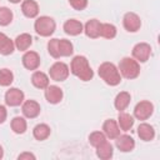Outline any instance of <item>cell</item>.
I'll return each mask as SVG.
<instances>
[{
    "label": "cell",
    "instance_id": "cell-1",
    "mask_svg": "<svg viewBox=\"0 0 160 160\" xmlns=\"http://www.w3.org/2000/svg\"><path fill=\"white\" fill-rule=\"evenodd\" d=\"M70 72L81 81H90L94 78V71L89 64V60L84 55H76L70 64Z\"/></svg>",
    "mask_w": 160,
    "mask_h": 160
},
{
    "label": "cell",
    "instance_id": "cell-2",
    "mask_svg": "<svg viewBox=\"0 0 160 160\" xmlns=\"http://www.w3.org/2000/svg\"><path fill=\"white\" fill-rule=\"evenodd\" d=\"M98 74L101 80L109 86H116L121 82V75L115 64L110 61H104L99 65Z\"/></svg>",
    "mask_w": 160,
    "mask_h": 160
},
{
    "label": "cell",
    "instance_id": "cell-3",
    "mask_svg": "<svg viewBox=\"0 0 160 160\" xmlns=\"http://www.w3.org/2000/svg\"><path fill=\"white\" fill-rule=\"evenodd\" d=\"M118 70H119L121 78H125L128 80H132L140 75V62H138L134 58L125 56L120 60Z\"/></svg>",
    "mask_w": 160,
    "mask_h": 160
},
{
    "label": "cell",
    "instance_id": "cell-4",
    "mask_svg": "<svg viewBox=\"0 0 160 160\" xmlns=\"http://www.w3.org/2000/svg\"><path fill=\"white\" fill-rule=\"evenodd\" d=\"M34 29L39 36L49 38L54 34V31L56 29V22L52 18H50L48 15H42V16L36 18V20L34 22Z\"/></svg>",
    "mask_w": 160,
    "mask_h": 160
},
{
    "label": "cell",
    "instance_id": "cell-5",
    "mask_svg": "<svg viewBox=\"0 0 160 160\" xmlns=\"http://www.w3.org/2000/svg\"><path fill=\"white\" fill-rule=\"evenodd\" d=\"M69 74H70V69L62 61L54 62L50 66V69H49V76H50V79L54 80V81H58V82L65 81L69 78Z\"/></svg>",
    "mask_w": 160,
    "mask_h": 160
},
{
    "label": "cell",
    "instance_id": "cell-6",
    "mask_svg": "<svg viewBox=\"0 0 160 160\" xmlns=\"http://www.w3.org/2000/svg\"><path fill=\"white\" fill-rule=\"evenodd\" d=\"M152 114H154V105L148 100H142L138 102L134 108V118L138 120L141 121L148 120Z\"/></svg>",
    "mask_w": 160,
    "mask_h": 160
},
{
    "label": "cell",
    "instance_id": "cell-7",
    "mask_svg": "<svg viewBox=\"0 0 160 160\" xmlns=\"http://www.w3.org/2000/svg\"><path fill=\"white\" fill-rule=\"evenodd\" d=\"M4 100H5V104L10 108H16V106H20L24 100H25V95L22 92V90L18 89V88H10L6 92H5V96H4Z\"/></svg>",
    "mask_w": 160,
    "mask_h": 160
},
{
    "label": "cell",
    "instance_id": "cell-8",
    "mask_svg": "<svg viewBox=\"0 0 160 160\" xmlns=\"http://www.w3.org/2000/svg\"><path fill=\"white\" fill-rule=\"evenodd\" d=\"M131 54L138 62H146L151 55V46L148 42H138L132 48Z\"/></svg>",
    "mask_w": 160,
    "mask_h": 160
},
{
    "label": "cell",
    "instance_id": "cell-9",
    "mask_svg": "<svg viewBox=\"0 0 160 160\" xmlns=\"http://www.w3.org/2000/svg\"><path fill=\"white\" fill-rule=\"evenodd\" d=\"M122 25L124 29L129 32H136L141 28V19L135 12H126L122 18Z\"/></svg>",
    "mask_w": 160,
    "mask_h": 160
},
{
    "label": "cell",
    "instance_id": "cell-10",
    "mask_svg": "<svg viewBox=\"0 0 160 160\" xmlns=\"http://www.w3.org/2000/svg\"><path fill=\"white\" fill-rule=\"evenodd\" d=\"M21 61H22L24 68L28 69V70H31V71L38 70V68L40 66V62H41L40 55L36 51H32V50L25 51L22 58H21Z\"/></svg>",
    "mask_w": 160,
    "mask_h": 160
},
{
    "label": "cell",
    "instance_id": "cell-11",
    "mask_svg": "<svg viewBox=\"0 0 160 160\" xmlns=\"http://www.w3.org/2000/svg\"><path fill=\"white\" fill-rule=\"evenodd\" d=\"M21 111L24 118L35 119L40 115L41 108H40V104L35 100H24V102L21 104Z\"/></svg>",
    "mask_w": 160,
    "mask_h": 160
},
{
    "label": "cell",
    "instance_id": "cell-12",
    "mask_svg": "<svg viewBox=\"0 0 160 160\" xmlns=\"http://www.w3.org/2000/svg\"><path fill=\"white\" fill-rule=\"evenodd\" d=\"M44 90H45L44 95H45L46 101L50 102V104H52V105L59 104L62 100V98H64L62 89L60 86H58V85H50L49 84L48 88H45Z\"/></svg>",
    "mask_w": 160,
    "mask_h": 160
},
{
    "label": "cell",
    "instance_id": "cell-13",
    "mask_svg": "<svg viewBox=\"0 0 160 160\" xmlns=\"http://www.w3.org/2000/svg\"><path fill=\"white\" fill-rule=\"evenodd\" d=\"M115 145L121 152H130L135 148V140L128 134H120L115 139Z\"/></svg>",
    "mask_w": 160,
    "mask_h": 160
},
{
    "label": "cell",
    "instance_id": "cell-14",
    "mask_svg": "<svg viewBox=\"0 0 160 160\" xmlns=\"http://www.w3.org/2000/svg\"><path fill=\"white\" fill-rule=\"evenodd\" d=\"M120 128L118 125V122L114 119H108L104 121L102 124V132L105 134L106 139L110 140H115L119 135H120Z\"/></svg>",
    "mask_w": 160,
    "mask_h": 160
},
{
    "label": "cell",
    "instance_id": "cell-15",
    "mask_svg": "<svg viewBox=\"0 0 160 160\" xmlns=\"http://www.w3.org/2000/svg\"><path fill=\"white\" fill-rule=\"evenodd\" d=\"M65 34L70 35V36H78L80 35L81 32H84V25L76 20V19H69L64 22V26H62Z\"/></svg>",
    "mask_w": 160,
    "mask_h": 160
},
{
    "label": "cell",
    "instance_id": "cell-16",
    "mask_svg": "<svg viewBox=\"0 0 160 160\" xmlns=\"http://www.w3.org/2000/svg\"><path fill=\"white\" fill-rule=\"evenodd\" d=\"M101 22L98 19H90L84 25V32L90 39H98L100 36Z\"/></svg>",
    "mask_w": 160,
    "mask_h": 160
},
{
    "label": "cell",
    "instance_id": "cell-17",
    "mask_svg": "<svg viewBox=\"0 0 160 160\" xmlns=\"http://www.w3.org/2000/svg\"><path fill=\"white\" fill-rule=\"evenodd\" d=\"M21 11L24 16L29 19H35L39 15V5L35 0H22L21 1Z\"/></svg>",
    "mask_w": 160,
    "mask_h": 160
},
{
    "label": "cell",
    "instance_id": "cell-18",
    "mask_svg": "<svg viewBox=\"0 0 160 160\" xmlns=\"http://www.w3.org/2000/svg\"><path fill=\"white\" fill-rule=\"evenodd\" d=\"M15 44V49H18L19 51H28L30 49V46L32 45V36L28 32H22L20 35H18L14 40Z\"/></svg>",
    "mask_w": 160,
    "mask_h": 160
},
{
    "label": "cell",
    "instance_id": "cell-19",
    "mask_svg": "<svg viewBox=\"0 0 160 160\" xmlns=\"http://www.w3.org/2000/svg\"><path fill=\"white\" fill-rule=\"evenodd\" d=\"M31 84L36 88V89H40V90H44L45 88H48V85L50 84V79L49 76L42 72V71H39V70H35L31 75Z\"/></svg>",
    "mask_w": 160,
    "mask_h": 160
},
{
    "label": "cell",
    "instance_id": "cell-20",
    "mask_svg": "<svg viewBox=\"0 0 160 160\" xmlns=\"http://www.w3.org/2000/svg\"><path fill=\"white\" fill-rule=\"evenodd\" d=\"M138 136L142 141H151L155 138V129L148 122H141L138 126Z\"/></svg>",
    "mask_w": 160,
    "mask_h": 160
},
{
    "label": "cell",
    "instance_id": "cell-21",
    "mask_svg": "<svg viewBox=\"0 0 160 160\" xmlns=\"http://www.w3.org/2000/svg\"><path fill=\"white\" fill-rule=\"evenodd\" d=\"M130 101H131V95H130V92H128V91H120V92L115 96V99H114V106H115V109L120 112V111H124V110L129 106Z\"/></svg>",
    "mask_w": 160,
    "mask_h": 160
},
{
    "label": "cell",
    "instance_id": "cell-22",
    "mask_svg": "<svg viewBox=\"0 0 160 160\" xmlns=\"http://www.w3.org/2000/svg\"><path fill=\"white\" fill-rule=\"evenodd\" d=\"M14 50H15L14 40H11L4 32H0V54L4 56H8V55H11Z\"/></svg>",
    "mask_w": 160,
    "mask_h": 160
},
{
    "label": "cell",
    "instance_id": "cell-23",
    "mask_svg": "<svg viewBox=\"0 0 160 160\" xmlns=\"http://www.w3.org/2000/svg\"><path fill=\"white\" fill-rule=\"evenodd\" d=\"M95 149H96V156L99 159H101V160H109L114 155V148H112V145L108 140H105L104 142H101Z\"/></svg>",
    "mask_w": 160,
    "mask_h": 160
},
{
    "label": "cell",
    "instance_id": "cell-24",
    "mask_svg": "<svg viewBox=\"0 0 160 160\" xmlns=\"http://www.w3.org/2000/svg\"><path fill=\"white\" fill-rule=\"evenodd\" d=\"M118 125L120 128L121 131H129L132 126H134V116L128 114V112H124V111H120L119 112V116H118Z\"/></svg>",
    "mask_w": 160,
    "mask_h": 160
},
{
    "label": "cell",
    "instance_id": "cell-25",
    "mask_svg": "<svg viewBox=\"0 0 160 160\" xmlns=\"http://www.w3.org/2000/svg\"><path fill=\"white\" fill-rule=\"evenodd\" d=\"M50 134H51V129L48 124H38L32 129V136L39 141L46 140L50 136Z\"/></svg>",
    "mask_w": 160,
    "mask_h": 160
},
{
    "label": "cell",
    "instance_id": "cell-26",
    "mask_svg": "<svg viewBox=\"0 0 160 160\" xmlns=\"http://www.w3.org/2000/svg\"><path fill=\"white\" fill-rule=\"evenodd\" d=\"M10 128H11V130L15 134H19V135L20 134H24L26 131V129H28V124H26L25 118H22V116H15V118H12V120L10 122Z\"/></svg>",
    "mask_w": 160,
    "mask_h": 160
},
{
    "label": "cell",
    "instance_id": "cell-27",
    "mask_svg": "<svg viewBox=\"0 0 160 160\" xmlns=\"http://www.w3.org/2000/svg\"><path fill=\"white\" fill-rule=\"evenodd\" d=\"M118 34V30H116V26L110 24V22H101V28H100V36L108 39V40H111L116 36Z\"/></svg>",
    "mask_w": 160,
    "mask_h": 160
},
{
    "label": "cell",
    "instance_id": "cell-28",
    "mask_svg": "<svg viewBox=\"0 0 160 160\" xmlns=\"http://www.w3.org/2000/svg\"><path fill=\"white\" fill-rule=\"evenodd\" d=\"M74 52V45L68 39H59V54L61 56H70Z\"/></svg>",
    "mask_w": 160,
    "mask_h": 160
},
{
    "label": "cell",
    "instance_id": "cell-29",
    "mask_svg": "<svg viewBox=\"0 0 160 160\" xmlns=\"http://www.w3.org/2000/svg\"><path fill=\"white\" fill-rule=\"evenodd\" d=\"M14 18L12 11L6 8V6H1L0 8V26H8L11 24Z\"/></svg>",
    "mask_w": 160,
    "mask_h": 160
},
{
    "label": "cell",
    "instance_id": "cell-30",
    "mask_svg": "<svg viewBox=\"0 0 160 160\" xmlns=\"http://www.w3.org/2000/svg\"><path fill=\"white\" fill-rule=\"evenodd\" d=\"M14 81V74L10 69H0V86H10Z\"/></svg>",
    "mask_w": 160,
    "mask_h": 160
},
{
    "label": "cell",
    "instance_id": "cell-31",
    "mask_svg": "<svg viewBox=\"0 0 160 160\" xmlns=\"http://www.w3.org/2000/svg\"><path fill=\"white\" fill-rule=\"evenodd\" d=\"M106 140V136L102 131H92L90 135H89V142L91 146L96 148L99 146L101 142H104Z\"/></svg>",
    "mask_w": 160,
    "mask_h": 160
},
{
    "label": "cell",
    "instance_id": "cell-32",
    "mask_svg": "<svg viewBox=\"0 0 160 160\" xmlns=\"http://www.w3.org/2000/svg\"><path fill=\"white\" fill-rule=\"evenodd\" d=\"M48 52L54 59H59L60 58V54H59V39H50L48 41Z\"/></svg>",
    "mask_w": 160,
    "mask_h": 160
},
{
    "label": "cell",
    "instance_id": "cell-33",
    "mask_svg": "<svg viewBox=\"0 0 160 160\" xmlns=\"http://www.w3.org/2000/svg\"><path fill=\"white\" fill-rule=\"evenodd\" d=\"M68 1H69L70 6L75 10H78V11L84 10L88 6V2H89L88 0H68Z\"/></svg>",
    "mask_w": 160,
    "mask_h": 160
},
{
    "label": "cell",
    "instance_id": "cell-34",
    "mask_svg": "<svg viewBox=\"0 0 160 160\" xmlns=\"http://www.w3.org/2000/svg\"><path fill=\"white\" fill-rule=\"evenodd\" d=\"M18 159L19 160H35V155L32 154V152H29V151H24V152H21L19 156H18Z\"/></svg>",
    "mask_w": 160,
    "mask_h": 160
},
{
    "label": "cell",
    "instance_id": "cell-35",
    "mask_svg": "<svg viewBox=\"0 0 160 160\" xmlns=\"http://www.w3.org/2000/svg\"><path fill=\"white\" fill-rule=\"evenodd\" d=\"M6 118H8V110L4 105H0V124L5 122Z\"/></svg>",
    "mask_w": 160,
    "mask_h": 160
},
{
    "label": "cell",
    "instance_id": "cell-36",
    "mask_svg": "<svg viewBox=\"0 0 160 160\" xmlns=\"http://www.w3.org/2000/svg\"><path fill=\"white\" fill-rule=\"evenodd\" d=\"M2 156H4V149H2V146L0 145V159H2Z\"/></svg>",
    "mask_w": 160,
    "mask_h": 160
},
{
    "label": "cell",
    "instance_id": "cell-37",
    "mask_svg": "<svg viewBox=\"0 0 160 160\" xmlns=\"http://www.w3.org/2000/svg\"><path fill=\"white\" fill-rule=\"evenodd\" d=\"M11 4H19V2H21L22 0H9Z\"/></svg>",
    "mask_w": 160,
    "mask_h": 160
}]
</instances>
